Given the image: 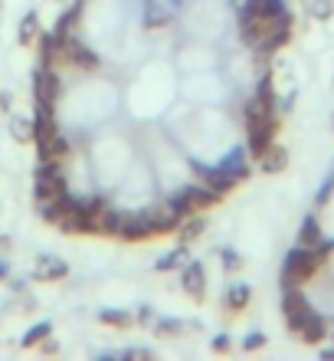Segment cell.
<instances>
[{
  "label": "cell",
  "mask_w": 334,
  "mask_h": 361,
  "mask_svg": "<svg viewBox=\"0 0 334 361\" xmlns=\"http://www.w3.org/2000/svg\"><path fill=\"white\" fill-rule=\"evenodd\" d=\"M56 132H59L56 112L46 109V105H37V118H33V142H37V148H43Z\"/></svg>",
  "instance_id": "obj_8"
},
{
  "label": "cell",
  "mask_w": 334,
  "mask_h": 361,
  "mask_svg": "<svg viewBox=\"0 0 334 361\" xmlns=\"http://www.w3.org/2000/svg\"><path fill=\"white\" fill-rule=\"evenodd\" d=\"M63 233L76 237V233H96V217H89L86 210H66L56 224Z\"/></svg>",
  "instance_id": "obj_9"
},
{
  "label": "cell",
  "mask_w": 334,
  "mask_h": 361,
  "mask_svg": "<svg viewBox=\"0 0 334 361\" xmlns=\"http://www.w3.org/2000/svg\"><path fill=\"white\" fill-rule=\"evenodd\" d=\"M37 184H46V188H53L56 194H63V190H66V180H63V171H59L56 158H39V164H37Z\"/></svg>",
  "instance_id": "obj_11"
},
{
  "label": "cell",
  "mask_w": 334,
  "mask_h": 361,
  "mask_svg": "<svg viewBox=\"0 0 334 361\" xmlns=\"http://www.w3.org/2000/svg\"><path fill=\"white\" fill-rule=\"evenodd\" d=\"M66 276L69 267L59 257H39L33 267V279H39V283H53V279H66Z\"/></svg>",
  "instance_id": "obj_10"
},
{
  "label": "cell",
  "mask_w": 334,
  "mask_h": 361,
  "mask_svg": "<svg viewBox=\"0 0 334 361\" xmlns=\"http://www.w3.org/2000/svg\"><path fill=\"white\" fill-rule=\"evenodd\" d=\"M210 348H213V352H217V355L229 352V338H226V335H217V338H213V345H210Z\"/></svg>",
  "instance_id": "obj_35"
},
{
  "label": "cell",
  "mask_w": 334,
  "mask_h": 361,
  "mask_svg": "<svg viewBox=\"0 0 334 361\" xmlns=\"http://www.w3.org/2000/svg\"><path fill=\"white\" fill-rule=\"evenodd\" d=\"M220 168H223V171H226L233 180H236V184H239V180H246V178H249L246 152H239V148H236V152H229L226 158H223V161H220Z\"/></svg>",
  "instance_id": "obj_16"
},
{
  "label": "cell",
  "mask_w": 334,
  "mask_h": 361,
  "mask_svg": "<svg viewBox=\"0 0 334 361\" xmlns=\"http://www.w3.org/2000/svg\"><path fill=\"white\" fill-rule=\"evenodd\" d=\"M249 299H252V289H249L246 283H233L226 289V299H223V305H226L229 315H236V312H243V309L249 305Z\"/></svg>",
  "instance_id": "obj_15"
},
{
  "label": "cell",
  "mask_w": 334,
  "mask_h": 361,
  "mask_svg": "<svg viewBox=\"0 0 334 361\" xmlns=\"http://www.w3.org/2000/svg\"><path fill=\"white\" fill-rule=\"evenodd\" d=\"M49 332H53V322H37L23 338H20V345H23V348H33V345H39Z\"/></svg>",
  "instance_id": "obj_29"
},
{
  "label": "cell",
  "mask_w": 334,
  "mask_h": 361,
  "mask_svg": "<svg viewBox=\"0 0 334 361\" xmlns=\"http://www.w3.org/2000/svg\"><path fill=\"white\" fill-rule=\"evenodd\" d=\"M154 332L158 335H181L184 322L181 319H158V322H154Z\"/></svg>",
  "instance_id": "obj_31"
},
{
  "label": "cell",
  "mask_w": 334,
  "mask_h": 361,
  "mask_svg": "<svg viewBox=\"0 0 334 361\" xmlns=\"http://www.w3.org/2000/svg\"><path fill=\"white\" fill-rule=\"evenodd\" d=\"M331 190H334V180H328L325 188H321V194H318V204H328V197H331Z\"/></svg>",
  "instance_id": "obj_37"
},
{
  "label": "cell",
  "mask_w": 334,
  "mask_h": 361,
  "mask_svg": "<svg viewBox=\"0 0 334 361\" xmlns=\"http://www.w3.org/2000/svg\"><path fill=\"white\" fill-rule=\"evenodd\" d=\"M191 168H193V174H200V180L203 184H207V188L210 190H217V194H229V190L236 188V180L229 178L226 171H223L220 164H217V168H203V164H197V161H191Z\"/></svg>",
  "instance_id": "obj_7"
},
{
  "label": "cell",
  "mask_w": 334,
  "mask_h": 361,
  "mask_svg": "<svg viewBox=\"0 0 334 361\" xmlns=\"http://www.w3.org/2000/svg\"><path fill=\"white\" fill-rule=\"evenodd\" d=\"M321 224H318V217L315 214H308L305 220H302V230H298V243H302V247H318V243H321Z\"/></svg>",
  "instance_id": "obj_19"
},
{
  "label": "cell",
  "mask_w": 334,
  "mask_h": 361,
  "mask_svg": "<svg viewBox=\"0 0 334 361\" xmlns=\"http://www.w3.org/2000/svg\"><path fill=\"white\" fill-rule=\"evenodd\" d=\"M184 259H187V247H177V250H171V253H167V257H161L158 259V263H154V269H158V273H171V269H177V267H184Z\"/></svg>",
  "instance_id": "obj_26"
},
{
  "label": "cell",
  "mask_w": 334,
  "mask_h": 361,
  "mask_svg": "<svg viewBox=\"0 0 334 361\" xmlns=\"http://www.w3.org/2000/svg\"><path fill=\"white\" fill-rule=\"evenodd\" d=\"M305 309H311V305H308V299L302 295V286L282 293V312L285 315H298V312H305Z\"/></svg>",
  "instance_id": "obj_21"
},
{
  "label": "cell",
  "mask_w": 334,
  "mask_h": 361,
  "mask_svg": "<svg viewBox=\"0 0 334 361\" xmlns=\"http://www.w3.org/2000/svg\"><path fill=\"white\" fill-rule=\"evenodd\" d=\"M288 168V148H282V145H269L266 154L259 158V171L262 174H282Z\"/></svg>",
  "instance_id": "obj_12"
},
{
  "label": "cell",
  "mask_w": 334,
  "mask_h": 361,
  "mask_svg": "<svg viewBox=\"0 0 334 361\" xmlns=\"http://www.w3.org/2000/svg\"><path fill=\"white\" fill-rule=\"evenodd\" d=\"M328 335V322H325V315H318L315 309H308L305 315V322H302V332H298V338L305 345H318L321 338Z\"/></svg>",
  "instance_id": "obj_13"
},
{
  "label": "cell",
  "mask_w": 334,
  "mask_h": 361,
  "mask_svg": "<svg viewBox=\"0 0 334 361\" xmlns=\"http://www.w3.org/2000/svg\"><path fill=\"white\" fill-rule=\"evenodd\" d=\"M203 230H207V224H203L200 217H193V220L184 217V220H181V227H177V237H181L184 247H191L193 240H200V237H203Z\"/></svg>",
  "instance_id": "obj_22"
},
{
  "label": "cell",
  "mask_w": 334,
  "mask_h": 361,
  "mask_svg": "<svg viewBox=\"0 0 334 361\" xmlns=\"http://www.w3.org/2000/svg\"><path fill=\"white\" fill-rule=\"evenodd\" d=\"M334 253V240H321L318 247H302L288 250L285 263H282V289H295V286L308 283L318 273V267Z\"/></svg>",
  "instance_id": "obj_1"
},
{
  "label": "cell",
  "mask_w": 334,
  "mask_h": 361,
  "mask_svg": "<svg viewBox=\"0 0 334 361\" xmlns=\"http://www.w3.org/2000/svg\"><path fill=\"white\" fill-rule=\"evenodd\" d=\"M79 17H82V0H76V4H72V7L59 17V23H56V30H53V33H56V37H69V30L76 27Z\"/></svg>",
  "instance_id": "obj_25"
},
{
  "label": "cell",
  "mask_w": 334,
  "mask_h": 361,
  "mask_svg": "<svg viewBox=\"0 0 334 361\" xmlns=\"http://www.w3.org/2000/svg\"><path fill=\"white\" fill-rule=\"evenodd\" d=\"M122 220L124 214H118V210H112L105 204V207L96 214V233H105V237H118L122 233Z\"/></svg>",
  "instance_id": "obj_14"
},
{
  "label": "cell",
  "mask_w": 334,
  "mask_h": 361,
  "mask_svg": "<svg viewBox=\"0 0 334 361\" xmlns=\"http://www.w3.org/2000/svg\"><path fill=\"white\" fill-rule=\"evenodd\" d=\"M262 345H266V335L262 332H249L246 338H243V348H246V352H259Z\"/></svg>",
  "instance_id": "obj_33"
},
{
  "label": "cell",
  "mask_w": 334,
  "mask_h": 361,
  "mask_svg": "<svg viewBox=\"0 0 334 361\" xmlns=\"http://www.w3.org/2000/svg\"><path fill=\"white\" fill-rule=\"evenodd\" d=\"M33 39H39V17L30 10V13H23V20H20V30H17V43L20 47H30Z\"/></svg>",
  "instance_id": "obj_20"
},
{
  "label": "cell",
  "mask_w": 334,
  "mask_h": 361,
  "mask_svg": "<svg viewBox=\"0 0 334 361\" xmlns=\"http://www.w3.org/2000/svg\"><path fill=\"white\" fill-rule=\"evenodd\" d=\"M167 207H171L174 210V214H177V217H191V214H193V204H191V200H187V194H184V188L181 190H177V194H174V197L171 200H167Z\"/></svg>",
  "instance_id": "obj_30"
},
{
  "label": "cell",
  "mask_w": 334,
  "mask_h": 361,
  "mask_svg": "<svg viewBox=\"0 0 334 361\" xmlns=\"http://www.w3.org/2000/svg\"><path fill=\"white\" fill-rule=\"evenodd\" d=\"M63 56H66L69 63H76L79 69H89V73L98 69V56L79 37H63Z\"/></svg>",
  "instance_id": "obj_6"
},
{
  "label": "cell",
  "mask_w": 334,
  "mask_h": 361,
  "mask_svg": "<svg viewBox=\"0 0 334 361\" xmlns=\"http://www.w3.org/2000/svg\"><path fill=\"white\" fill-rule=\"evenodd\" d=\"M308 10H311V17H315V20H331L334 4H331V0H311V4H308Z\"/></svg>",
  "instance_id": "obj_32"
},
{
  "label": "cell",
  "mask_w": 334,
  "mask_h": 361,
  "mask_svg": "<svg viewBox=\"0 0 334 361\" xmlns=\"http://www.w3.org/2000/svg\"><path fill=\"white\" fill-rule=\"evenodd\" d=\"M167 10L161 7V4H154V0H148V4H144V27L148 30H158V27H164V23H167Z\"/></svg>",
  "instance_id": "obj_24"
},
{
  "label": "cell",
  "mask_w": 334,
  "mask_h": 361,
  "mask_svg": "<svg viewBox=\"0 0 334 361\" xmlns=\"http://www.w3.org/2000/svg\"><path fill=\"white\" fill-rule=\"evenodd\" d=\"M181 286L193 302H203V295H207V273H203V267L197 259H191V263L181 267Z\"/></svg>",
  "instance_id": "obj_5"
},
{
  "label": "cell",
  "mask_w": 334,
  "mask_h": 361,
  "mask_svg": "<svg viewBox=\"0 0 334 361\" xmlns=\"http://www.w3.org/2000/svg\"><path fill=\"white\" fill-rule=\"evenodd\" d=\"M98 322L112 325V329H131L134 319H131V312H124V309H102V312H98Z\"/></svg>",
  "instance_id": "obj_23"
},
{
  "label": "cell",
  "mask_w": 334,
  "mask_h": 361,
  "mask_svg": "<svg viewBox=\"0 0 334 361\" xmlns=\"http://www.w3.org/2000/svg\"><path fill=\"white\" fill-rule=\"evenodd\" d=\"M246 132H249V154L252 158H262L266 148L276 142V132H278V122L276 115H266V118H246Z\"/></svg>",
  "instance_id": "obj_2"
},
{
  "label": "cell",
  "mask_w": 334,
  "mask_h": 361,
  "mask_svg": "<svg viewBox=\"0 0 334 361\" xmlns=\"http://www.w3.org/2000/svg\"><path fill=\"white\" fill-rule=\"evenodd\" d=\"M7 273H10V267H7V263H4V259H0V283L7 279Z\"/></svg>",
  "instance_id": "obj_38"
},
{
  "label": "cell",
  "mask_w": 334,
  "mask_h": 361,
  "mask_svg": "<svg viewBox=\"0 0 334 361\" xmlns=\"http://www.w3.org/2000/svg\"><path fill=\"white\" fill-rule=\"evenodd\" d=\"M184 194H187V200L193 204V210H207V207H213V204L220 200V194H217V190H210L207 184H203V188L187 184V188H184Z\"/></svg>",
  "instance_id": "obj_17"
},
{
  "label": "cell",
  "mask_w": 334,
  "mask_h": 361,
  "mask_svg": "<svg viewBox=\"0 0 334 361\" xmlns=\"http://www.w3.org/2000/svg\"><path fill=\"white\" fill-rule=\"evenodd\" d=\"M154 233H158V224H154V210H141V214H124L122 233H118V237L128 240V243H141V240L154 237Z\"/></svg>",
  "instance_id": "obj_3"
},
{
  "label": "cell",
  "mask_w": 334,
  "mask_h": 361,
  "mask_svg": "<svg viewBox=\"0 0 334 361\" xmlns=\"http://www.w3.org/2000/svg\"><path fill=\"white\" fill-rule=\"evenodd\" d=\"M122 358H154V355L148 352V348H124Z\"/></svg>",
  "instance_id": "obj_36"
},
{
  "label": "cell",
  "mask_w": 334,
  "mask_h": 361,
  "mask_svg": "<svg viewBox=\"0 0 334 361\" xmlns=\"http://www.w3.org/2000/svg\"><path fill=\"white\" fill-rule=\"evenodd\" d=\"M33 95H37V105H46V109H56V95H59V79L49 66L39 63L37 73H33Z\"/></svg>",
  "instance_id": "obj_4"
},
{
  "label": "cell",
  "mask_w": 334,
  "mask_h": 361,
  "mask_svg": "<svg viewBox=\"0 0 334 361\" xmlns=\"http://www.w3.org/2000/svg\"><path fill=\"white\" fill-rule=\"evenodd\" d=\"M220 257H223V267H226V269H239V257L233 253V250H223Z\"/></svg>",
  "instance_id": "obj_34"
},
{
  "label": "cell",
  "mask_w": 334,
  "mask_h": 361,
  "mask_svg": "<svg viewBox=\"0 0 334 361\" xmlns=\"http://www.w3.org/2000/svg\"><path fill=\"white\" fill-rule=\"evenodd\" d=\"M10 138L13 142H33V122H27V118H10Z\"/></svg>",
  "instance_id": "obj_28"
},
{
  "label": "cell",
  "mask_w": 334,
  "mask_h": 361,
  "mask_svg": "<svg viewBox=\"0 0 334 361\" xmlns=\"http://www.w3.org/2000/svg\"><path fill=\"white\" fill-rule=\"evenodd\" d=\"M321 358H334V348H325V352H321Z\"/></svg>",
  "instance_id": "obj_39"
},
{
  "label": "cell",
  "mask_w": 334,
  "mask_h": 361,
  "mask_svg": "<svg viewBox=\"0 0 334 361\" xmlns=\"http://www.w3.org/2000/svg\"><path fill=\"white\" fill-rule=\"evenodd\" d=\"M59 53H63V37H56V33H39V63L49 66Z\"/></svg>",
  "instance_id": "obj_18"
},
{
  "label": "cell",
  "mask_w": 334,
  "mask_h": 361,
  "mask_svg": "<svg viewBox=\"0 0 334 361\" xmlns=\"http://www.w3.org/2000/svg\"><path fill=\"white\" fill-rule=\"evenodd\" d=\"M66 154H69V142L59 132L39 148V158H66Z\"/></svg>",
  "instance_id": "obj_27"
}]
</instances>
